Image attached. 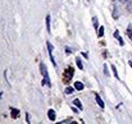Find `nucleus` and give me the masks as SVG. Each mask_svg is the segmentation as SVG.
Instances as JSON below:
<instances>
[{"label":"nucleus","instance_id":"obj_9","mask_svg":"<svg viewBox=\"0 0 132 124\" xmlns=\"http://www.w3.org/2000/svg\"><path fill=\"white\" fill-rule=\"evenodd\" d=\"M46 31H48L49 33L51 32V30H50V15L46 17Z\"/></svg>","mask_w":132,"mask_h":124},{"label":"nucleus","instance_id":"obj_2","mask_svg":"<svg viewBox=\"0 0 132 124\" xmlns=\"http://www.w3.org/2000/svg\"><path fill=\"white\" fill-rule=\"evenodd\" d=\"M46 45H48V51H49V56H50V60H51V63H53V65L54 67H56V63H55V59H54V56H53V45L49 42H46Z\"/></svg>","mask_w":132,"mask_h":124},{"label":"nucleus","instance_id":"obj_20","mask_svg":"<svg viewBox=\"0 0 132 124\" xmlns=\"http://www.w3.org/2000/svg\"><path fill=\"white\" fill-rule=\"evenodd\" d=\"M26 118H27V123H31V121H30V116H28V114L26 115Z\"/></svg>","mask_w":132,"mask_h":124},{"label":"nucleus","instance_id":"obj_21","mask_svg":"<svg viewBox=\"0 0 132 124\" xmlns=\"http://www.w3.org/2000/svg\"><path fill=\"white\" fill-rule=\"evenodd\" d=\"M121 2H123V3H127V2H128V0H121Z\"/></svg>","mask_w":132,"mask_h":124},{"label":"nucleus","instance_id":"obj_4","mask_svg":"<svg viewBox=\"0 0 132 124\" xmlns=\"http://www.w3.org/2000/svg\"><path fill=\"white\" fill-rule=\"evenodd\" d=\"M48 116H49V119H50L51 121H54L55 118H56V114H55V111H54L53 109H50V110L48 111Z\"/></svg>","mask_w":132,"mask_h":124},{"label":"nucleus","instance_id":"obj_5","mask_svg":"<svg viewBox=\"0 0 132 124\" xmlns=\"http://www.w3.org/2000/svg\"><path fill=\"white\" fill-rule=\"evenodd\" d=\"M74 90H77V91H82V90H83V83H81V82L76 81V82H74Z\"/></svg>","mask_w":132,"mask_h":124},{"label":"nucleus","instance_id":"obj_19","mask_svg":"<svg viewBox=\"0 0 132 124\" xmlns=\"http://www.w3.org/2000/svg\"><path fill=\"white\" fill-rule=\"evenodd\" d=\"M65 51H67V54H69L71 53V49L69 47H65Z\"/></svg>","mask_w":132,"mask_h":124},{"label":"nucleus","instance_id":"obj_16","mask_svg":"<svg viewBox=\"0 0 132 124\" xmlns=\"http://www.w3.org/2000/svg\"><path fill=\"white\" fill-rule=\"evenodd\" d=\"M104 73H105V76H109V74H110L109 70H108V68H106V64L104 65Z\"/></svg>","mask_w":132,"mask_h":124},{"label":"nucleus","instance_id":"obj_13","mask_svg":"<svg viewBox=\"0 0 132 124\" xmlns=\"http://www.w3.org/2000/svg\"><path fill=\"white\" fill-rule=\"evenodd\" d=\"M18 114H19V110L18 109H12V116L13 118H18Z\"/></svg>","mask_w":132,"mask_h":124},{"label":"nucleus","instance_id":"obj_3","mask_svg":"<svg viewBox=\"0 0 132 124\" xmlns=\"http://www.w3.org/2000/svg\"><path fill=\"white\" fill-rule=\"evenodd\" d=\"M95 100H96V102H98V105H99L100 108H104V106H105V104H104V101L101 100V97H100V96H99L98 93L95 95Z\"/></svg>","mask_w":132,"mask_h":124},{"label":"nucleus","instance_id":"obj_17","mask_svg":"<svg viewBox=\"0 0 132 124\" xmlns=\"http://www.w3.org/2000/svg\"><path fill=\"white\" fill-rule=\"evenodd\" d=\"M114 37H117V38L119 37V32H118V31H116V32H114Z\"/></svg>","mask_w":132,"mask_h":124},{"label":"nucleus","instance_id":"obj_1","mask_svg":"<svg viewBox=\"0 0 132 124\" xmlns=\"http://www.w3.org/2000/svg\"><path fill=\"white\" fill-rule=\"evenodd\" d=\"M73 73H74V69H73V68H68V69L64 72V82H65V83H68V82L72 79Z\"/></svg>","mask_w":132,"mask_h":124},{"label":"nucleus","instance_id":"obj_12","mask_svg":"<svg viewBox=\"0 0 132 124\" xmlns=\"http://www.w3.org/2000/svg\"><path fill=\"white\" fill-rule=\"evenodd\" d=\"M126 32H127V36L129 37V40L132 41V27H131V26H128V28H127V31H126Z\"/></svg>","mask_w":132,"mask_h":124},{"label":"nucleus","instance_id":"obj_14","mask_svg":"<svg viewBox=\"0 0 132 124\" xmlns=\"http://www.w3.org/2000/svg\"><path fill=\"white\" fill-rule=\"evenodd\" d=\"M104 30H105L104 27H99V33H98L99 37H103L104 36Z\"/></svg>","mask_w":132,"mask_h":124},{"label":"nucleus","instance_id":"obj_6","mask_svg":"<svg viewBox=\"0 0 132 124\" xmlns=\"http://www.w3.org/2000/svg\"><path fill=\"white\" fill-rule=\"evenodd\" d=\"M40 69H41V74H42L44 77H49L48 70H46V67H45V64H44V63H41V64H40Z\"/></svg>","mask_w":132,"mask_h":124},{"label":"nucleus","instance_id":"obj_7","mask_svg":"<svg viewBox=\"0 0 132 124\" xmlns=\"http://www.w3.org/2000/svg\"><path fill=\"white\" fill-rule=\"evenodd\" d=\"M73 104H74V106H76V108H78L80 110L82 109V104H81V101H80L78 98H74V100H73Z\"/></svg>","mask_w":132,"mask_h":124},{"label":"nucleus","instance_id":"obj_18","mask_svg":"<svg viewBox=\"0 0 132 124\" xmlns=\"http://www.w3.org/2000/svg\"><path fill=\"white\" fill-rule=\"evenodd\" d=\"M82 56H85V58H86V59H87V58H89V55H87V53H82Z\"/></svg>","mask_w":132,"mask_h":124},{"label":"nucleus","instance_id":"obj_10","mask_svg":"<svg viewBox=\"0 0 132 124\" xmlns=\"http://www.w3.org/2000/svg\"><path fill=\"white\" fill-rule=\"evenodd\" d=\"M76 64H77L78 69H83V64H82V61H81L80 58H76Z\"/></svg>","mask_w":132,"mask_h":124},{"label":"nucleus","instance_id":"obj_8","mask_svg":"<svg viewBox=\"0 0 132 124\" xmlns=\"http://www.w3.org/2000/svg\"><path fill=\"white\" fill-rule=\"evenodd\" d=\"M92 24H94V28H95V30H99V20H98L96 17L92 18Z\"/></svg>","mask_w":132,"mask_h":124},{"label":"nucleus","instance_id":"obj_11","mask_svg":"<svg viewBox=\"0 0 132 124\" xmlns=\"http://www.w3.org/2000/svg\"><path fill=\"white\" fill-rule=\"evenodd\" d=\"M112 70H113V74H114V77H116L117 79H119V76H118V72H117L116 65H112Z\"/></svg>","mask_w":132,"mask_h":124},{"label":"nucleus","instance_id":"obj_15","mask_svg":"<svg viewBox=\"0 0 132 124\" xmlns=\"http://www.w3.org/2000/svg\"><path fill=\"white\" fill-rule=\"evenodd\" d=\"M73 91H74V90H73L72 87H67V88H65V93H67V95H71V93H73Z\"/></svg>","mask_w":132,"mask_h":124}]
</instances>
